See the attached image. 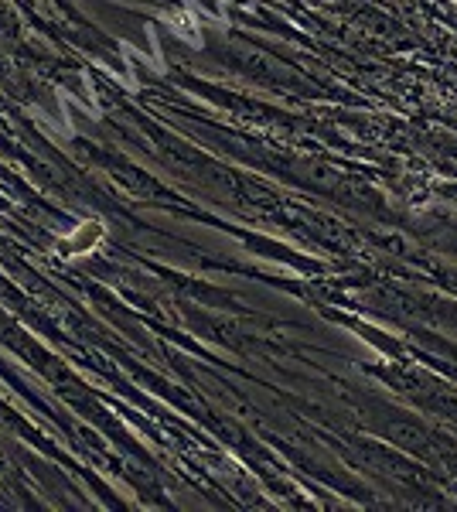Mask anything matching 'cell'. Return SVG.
<instances>
[]
</instances>
